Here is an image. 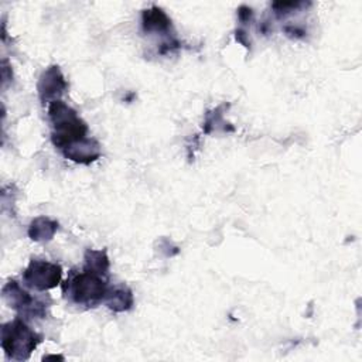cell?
<instances>
[{"instance_id": "1", "label": "cell", "mask_w": 362, "mask_h": 362, "mask_svg": "<svg viewBox=\"0 0 362 362\" xmlns=\"http://www.w3.org/2000/svg\"><path fill=\"white\" fill-rule=\"evenodd\" d=\"M48 119L52 127L51 140L59 151L88 136V124L61 99L48 105Z\"/></svg>"}, {"instance_id": "2", "label": "cell", "mask_w": 362, "mask_h": 362, "mask_svg": "<svg viewBox=\"0 0 362 362\" xmlns=\"http://www.w3.org/2000/svg\"><path fill=\"white\" fill-rule=\"evenodd\" d=\"M41 341L42 337L20 315L1 325L0 344L8 359L27 361Z\"/></svg>"}, {"instance_id": "3", "label": "cell", "mask_w": 362, "mask_h": 362, "mask_svg": "<svg viewBox=\"0 0 362 362\" xmlns=\"http://www.w3.org/2000/svg\"><path fill=\"white\" fill-rule=\"evenodd\" d=\"M107 288L109 284L106 276L83 269L82 272L69 276L65 281L64 293L68 294L74 304L90 308L105 301Z\"/></svg>"}, {"instance_id": "4", "label": "cell", "mask_w": 362, "mask_h": 362, "mask_svg": "<svg viewBox=\"0 0 362 362\" xmlns=\"http://www.w3.org/2000/svg\"><path fill=\"white\" fill-rule=\"evenodd\" d=\"M6 303L18 313L21 318H44L47 314V303L44 300L33 297L24 290L20 283L10 280L1 290Z\"/></svg>"}, {"instance_id": "5", "label": "cell", "mask_w": 362, "mask_h": 362, "mask_svg": "<svg viewBox=\"0 0 362 362\" xmlns=\"http://www.w3.org/2000/svg\"><path fill=\"white\" fill-rule=\"evenodd\" d=\"M62 269L59 264L33 259L23 272V283L25 287L35 291H45L57 287L61 283Z\"/></svg>"}, {"instance_id": "6", "label": "cell", "mask_w": 362, "mask_h": 362, "mask_svg": "<svg viewBox=\"0 0 362 362\" xmlns=\"http://www.w3.org/2000/svg\"><path fill=\"white\" fill-rule=\"evenodd\" d=\"M68 89V83L57 65H51L42 71L38 83L37 90L38 96L44 103H52L55 100H59V98L65 93Z\"/></svg>"}, {"instance_id": "7", "label": "cell", "mask_w": 362, "mask_h": 362, "mask_svg": "<svg viewBox=\"0 0 362 362\" xmlns=\"http://www.w3.org/2000/svg\"><path fill=\"white\" fill-rule=\"evenodd\" d=\"M62 156L79 164H90L102 154L100 144L90 136L79 139L61 150Z\"/></svg>"}, {"instance_id": "8", "label": "cell", "mask_w": 362, "mask_h": 362, "mask_svg": "<svg viewBox=\"0 0 362 362\" xmlns=\"http://www.w3.org/2000/svg\"><path fill=\"white\" fill-rule=\"evenodd\" d=\"M106 307L115 313L129 311L134 304L133 291L126 284H115L109 286L106 291L105 301Z\"/></svg>"}, {"instance_id": "9", "label": "cell", "mask_w": 362, "mask_h": 362, "mask_svg": "<svg viewBox=\"0 0 362 362\" xmlns=\"http://www.w3.org/2000/svg\"><path fill=\"white\" fill-rule=\"evenodd\" d=\"M141 24L146 33H168L171 28V20L160 7L153 6L143 11Z\"/></svg>"}, {"instance_id": "10", "label": "cell", "mask_w": 362, "mask_h": 362, "mask_svg": "<svg viewBox=\"0 0 362 362\" xmlns=\"http://www.w3.org/2000/svg\"><path fill=\"white\" fill-rule=\"evenodd\" d=\"M58 229V222L48 216H37L28 226V236L35 242L51 240Z\"/></svg>"}, {"instance_id": "11", "label": "cell", "mask_w": 362, "mask_h": 362, "mask_svg": "<svg viewBox=\"0 0 362 362\" xmlns=\"http://www.w3.org/2000/svg\"><path fill=\"white\" fill-rule=\"evenodd\" d=\"M85 266L83 269L90 270L93 273L107 276L109 270V257L105 250H96V249H86L85 256Z\"/></svg>"}, {"instance_id": "12", "label": "cell", "mask_w": 362, "mask_h": 362, "mask_svg": "<svg viewBox=\"0 0 362 362\" xmlns=\"http://www.w3.org/2000/svg\"><path fill=\"white\" fill-rule=\"evenodd\" d=\"M238 16H239V18H240L242 21H247L249 18H252L253 11H252V8L247 7V6H240L239 10H238Z\"/></svg>"}]
</instances>
